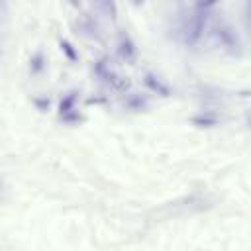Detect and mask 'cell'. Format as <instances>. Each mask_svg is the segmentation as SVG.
I'll list each match as a JSON object with an SVG mask.
<instances>
[{"instance_id":"ba28073f","label":"cell","mask_w":251,"mask_h":251,"mask_svg":"<svg viewBox=\"0 0 251 251\" xmlns=\"http://www.w3.org/2000/svg\"><path fill=\"white\" fill-rule=\"evenodd\" d=\"M92 6H94V10L102 18H106L110 22H114L118 18V4H116V0H92Z\"/></svg>"},{"instance_id":"e0dca14e","label":"cell","mask_w":251,"mask_h":251,"mask_svg":"<svg viewBox=\"0 0 251 251\" xmlns=\"http://www.w3.org/2000/svg\"><path fill=\"white\" fill-rule=\"evenodd\" d=\"M0 190H2V182H0Z\"/></svg>"},{"instance_id":"52a82bcc","label":"cell","mask_w":251,"mask_h":251,"mask_svg":"<svg viewBox=\"0 0 251 251\" xmlns=\"http://www.w3.org/2000/svg\"><path fill=\"white\" fill-rule=\"evenodd\" d=\"M190 124L200 127V129H212L220 126V116L214 112H198L190 118Z\"/></svg>"},{"instance_id":"4fadbf2b","label":"cell","mask_w":251,"mask_h":251,"mask_svg":"<svg viewBox=\"0 0 251 251\" xmlns=\"http://www.w3.org/2000/svg\"><path fill=\"white\" fill-rule=\"evenodd\" d=\"M31 104H33L39 112H47V110L51 108V100H49L47 96H33V98H31Z\"/></svg>"},{"instance_id":"7c38bea8","label":"cell","mask_w":251,"mask_h":251,"mask_svg":"<svg viewBox=\"0 0 251 251\" xmlns=\"http://www.w3.org/2000/svg\"><path fill=\"white\" fill-rule=\"evenodd\" d=\"M59 120H61L63 124H67V126H78V124H82V122H84V116L75 108V110H71V112H67V114L59 116Z\"/></svg>"},{"instance_id":"30bf717a","label":"cell","mask_w":251,"mask_h":251,"mask_svg":"<svg viewBox=\"0 0 251 251\" xmlns=\"http://www.w3.org/2000/svg\"><path fill=\"white\" fill-rule=\"evenodd\" d=\"M78 94H80L78 90H71V92L63 94V98L59 100V108H57L59 116H63V114L75 110V104H76V100H78Z\"/></svg>"},{"instance_id":"9c48e42d","label":"cell","mask_w":251,"mask_h":251,"mask_svg":"<svg viewBox=\"0 0 251 251\" xmlns=\"http://www.w3.org/2000/svg\"><path fill=\"white\" fill-rule=\"evenodd\" d=\"M27 67H29V75H31V76L43 75V71L47 69V57H45V53H43L41 49H37L35 53H31Z\"/></svg>"},{"instance_id":"6da1fadb","label":"cell","mask_w":251,"mask_h":251,"mask_svg":"<svg viewBox=\"0 0 251 251\" xmlns=\"http://www.w3.org/2000/svg\"><path fill=\"white\" fill-rule=\"evenodd\" d=\"M92 73H94V76H96L102 84L110 86V88H112V90H116V92L126 94V92L131 88L129 78L120 76V75L112 69V65H110V59H108V57L98 59V61L94 63V67H92Z\"/></svg>"},{"instance_id":"3957f363","label":"cell","mask_w":251,"mask_h":251,"mask_svg":"<svg viewBox=\"0 0 251 251\" xmlns=\"http://www.w3.org/2000/svg\"><path fill=\"white\" fill-rule=\"evenodd\" d=\"M208 20H210V14H208V10H202V8H196L188 16V20L182 25V41L188 47L196 45L204 37V31L208 27Z\"/></svg>"},{"instance_id":"9a60e30c","label":"cell","mask_w":251,"mask_h":251,"mask_svg":"<svg viewBox=\"0 0 251 251\" xmlns=\"http://www.w3.org/2000/svg\"><path fill=\"white\" fill-rule=\"evenodd\" d=\"M131 4H133V6H143L145 0H131Z\"/></svg>"},{"instance_id":"2e32d148","label":"cell","mask_w":251,"mask_h":251,"mask_svg":"<svg viewBox=\"0 0 251 251\" xmlns=\"http://www.w3.org/2000/svg\"><path fill=\"white\" fill-rule=\"evenodd\" d=\"M69 4L75 6V8H78V6H80V0H69Z\"/></svg>"},{"instance_id":"8992f818","label":"cell","mask_w":251,"mask_h":251,"mask_svg":"<svg viewBox=\"0 0 251 251\" xmlns=\"http://www.w3.org/2000/svg\"><path fill=\"white\" fill-rule=\"evenodd\" d=\"M124 108L129 112H145L149 108V98L143 92H127L124 98Z\"/></svg>"},{"instance_id":"8fae6325","label":"cell","mask_w":251,"mask_h":251,"mask_svg":"<svg viewBox=\"0 0 251 251\" xmlns=\"http://www.w3.org/2000/svg\"><path fill=\"white\" fill-rule=\"evenodd\" d=\"M59 49H61V53H63L71 63H76V61H78V51L75 49V45H73L69 39H59Z\"/></svg>"},{"instance_id":"277c9868","label":"cell","mask_w":251,"mask_h":251,"mask_svg":"<svg viewBox=\"0 0 251 251\" xmlns=\"http://www.w3.org/2000/svg\"><path fill=\"white\" fill-rule=\"evenodd\" d=\"M116 55L124 63H127V65H133L137 61V45H135L133 37L126 29H122L118 33V39H116Z\"/></svg>"},{"instance_id":"5bb4252c","label":"cell","mask_w":251,"mask_h":251,"mask_svg":"<svg viewBox=\"0 0 251 251\" xmlns=\"http://www.w3.org/2000/svg\"><path fill=\"white\" fill-rule=\"evenodd\" d=\"M216 4H218V0H196V8H202V10H210Z\"/></svg>"},{"instance_id":"5b68a950","label":"cell","mask_w":251,"mask_h":251,"mask_svg":"<svg viewBox=\"0 0 251 251\" xmlns=\"http://www.w3.org/2000/svg\"><path fill=\"white\" fill-rule=\"evenodd\" d=\"M141 82H143V86H145L151 94H157V96H161V98H171V96H173V88H171L159 75H155V73H151V71L143 73Z\"/></svg>"},{"instance_id":"7a4b0ae2","label":"cell","mask_w":251,"mask_h":251,"mask_svg":"<svg viewBox=\"0 0 251 251\" xmlns=\"http://www.w3.org/2000/svg\"><path fill=\"white\" fill-rule=\"evenodd\" d=\"M212 37L218 43V47L222 51H226L227 55H235L241 57L243 55V43L241 37L237 33V29H233L229 24H218L212 27Z\"/></svg>"}]
</instances>
